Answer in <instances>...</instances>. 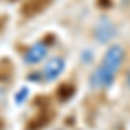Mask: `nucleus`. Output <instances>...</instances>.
Instances as JSON below:
<instances>
[{
  "label": "nucleus",
  "mask_w": 130,
  "mask_h": 130,
  "mask_svg": "<svg viewBox=\"0 0 130 130\" xmlns=\"http://www.w3.org/2000/svg\"><path fill=\"white\" fill-rule=\"evenodd\" d=\"M125 83H127V87L130 89V70L127 71V76H125Z\"/></svg>",
  "instance_id": "obj_6"
},
{
  "label": "nucleus",
  "mask_w": 130,
  "mask_h": 130,
  "mask_svg": "<svg viewBox=\"0 0 130 130\" xmlns=\"http://www.w3.org/2000/svg\"><path fill=\"white\" fill-rule=\"evenodd\" d=\"M28 94H30V92H28V89H26V87H24V89H21L19 92H18V95H16V102H18V104H21V102H23V99H26V97H28Z\"/></svg>",
  "instance_id": "obj_5"
},
{
  "label": "nucleus",
  "mask_w": 130,
  "mask_h": 130,
  "mask_svg": "<svg viewBox=\"0 0 130 130\" xmlns=\"http://www.w3.org/2000/svg\"><path fill=\"white\" fill-rule=\"evenodd\" d=\"M47 52H49L47 43H45V42H37V43H33L30 49L26 50V54H24V62H26V64H37V62H40V61L47 56Z\"/></svg>",
  "instance_id": "obj_4"
},
{
  "label": "nucleus",
  "mask_w": 130,
  "mask_h": 130,
  "mask_svg": "<svg viewBox=\"0 0 130 130\" xmlns=\"http://www.w3.org/2000/svg\"><path fill=\"white\" fill-rule=\"evenodd\" d=\"M115 37H116V26H115L109 19L102 18V19L97 23V26H95V38L99 42H102V43H108V42H111Z\"/></svg>",
  "instance_id": "obj_3"
},
{
  "label": "nucleus",
  "mask_w": 130,
  "mask_h": 130,
  "mask_svg": "<svg viewBox=\"0 0 130 130\" xmlns=\"http://www.w3.org/2000/svg\"><path fill=\"white\" fill-rule=\"evenodd\" d=\"M125 59V50L121 45H111L104 52L102 61L97 70L90 75L89 85L92 89H109L116 78V71L120 70L121 62Z\"/></svg>",
  "instance_id": "obj_1"
},
{
  "label": "nucleus",
  "mask_w": 130,
  "mask_h": 130,
  "mask_svg": "<svg viewBox=\"0 0 130 130\" xmlns=\"http://www.w3.org/2000/svg\"><path fill=\"white\" fill-rule=\"evenodd\" d=\"M64 59L62 57H52L45 62V66H43V71H42V76H43V80L47 82H54L56 78H59V75L64 71Z\"/></svg>",
  "instance_id": "obj_2"
}]
</instances>
